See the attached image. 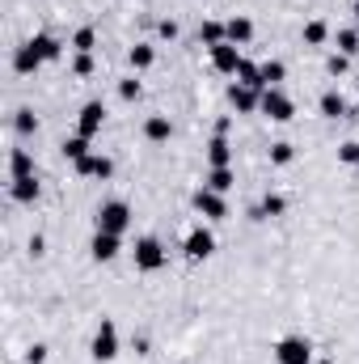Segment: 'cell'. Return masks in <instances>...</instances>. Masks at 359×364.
<instances>
[{
	"label": "cell",
	"mask_w": 359,
	"mask_h": 364,
	"mask_svg": "<svg viewBox=\"0 0 359 364\" xmlns=\"http://www.w3.org/2000/svg\"><path fill=\"white\" fill-rule=\"evenodd\" d=\"M9 174H13V178H30V174H34V157H30L26 149H13V157H9Z\"/></svg>",
	"instance_id": "cell-20"
},
{
	"label": "cell",
	"mask_w": 359,
	"mask_h": 364,
	"mask_svg": "<svg viewBox=\"0 0 359 364\" xmlns=\"http://www.w3.org/2000/svg\"><path fill=\"white\" fill-rule=\"evenodd\" d=\"M283 77H287V64H283V60H267V64H263V85H267V90H279Z\"/></svg>",
	"instance_id": "cell-26"
},
{
	"label": "cell",
	"mask_w": 359,
	"mask_h": 364,
	"mask_svg": "<svg viewBox=\"0 0 359 364\" xmlns=\"http://www.w3.org/2000/svg\"><path fill=\"white\" fill-rule=\"evenodd\" d=\"M93 43H97L93 26H81V30L72 34V51H77V55H89V51H93Z\"/></svg>",
	"instance_id": "cell-29"
},
{
	"label": "cell",
	"mask_w": 359,
	"mask_h": 364,
	"mask_svg": "<svg viewBox=\"0 0 359 364\" xmlns=\"http://www.w3.org/2000/svg\"><path fill=\"white\" fill-rule=\"evenodd\" d=\"M237 81H241V85H250V90H267V85H263V68H258V64H250V60H241Z\"/></svg>",
	"instance_id": "cell-24"
},
{
	"label": "cell",
	"mask_w": 359,
	"mask_h": 364,
	"mask_svg": "<svg viewBox=\"0 0 359 364\" xmlns=\"http://www.w3.org/2000/svg\"><path fill=\"white\" fill-rule=\"evenodd\" d=\"M263 114H267L270 123H292L296 106H292V97L283 90H263Z\"/></svg>",
	"instance_id": "cell-5"
},
{
	"label": "cell",
	"mask_w": 359,
	"mask_h": 364,
	"mask_svg": "<svg viewBox=\"0 0 359 364\" xmlns=\"http://www.w3.org/2000/svg\"><path fill=\"white\" fill-rule=\"evenodd\" d=\"M241 60H245V55L237 51V43H220V47H211V68L224 73V77H237Z\"/></svg>",
	"instance_id": "cell-8"
},
{
	"label": "cell",
	"mask_w": 359,
	"mask_h": 364,
	"mask_svg": "<svg viewBox=\"0 0 359 364\" xmlns=\"http://www.w3.org/2000/svg\"><path fill=\"white\" fill-rule=\"evenodd\" d=\"M161 38H178V26L174 21H161Z\"/></svg>",
	"instance_id": "cell-38"
},
{
	"label": "cell",
	"mask_w": 359,
	"mask_h": 364,
	"mask_svg": "<svg viewBox=\"0 0 359 364\" xmlns=\"http://www.w3.org/2000/svg\"><path fill=\"white\" fill-rule=\"evenodd\" d=\"M165 263H170V250H165L157 237H140V242H136V267H140V272H161Z\"/></svg>",
	"instance_id": "cell-4"
},
{
	"label": "cell",
	"mask_w": 359,
	"mask_h": 364,
	"mask_svg": "<svg viewBox=\"0 0 359 364\" xmlns=\"http://www.w3.org/2000/svg\"><path fill=\"white\" fill-rule=\"evenodd\" d=\"M355 21H359V0H355Z\"/></svg>",
	"instance_id": "cell-39"
},
{
	"label": "cell",
	"mask_w": 359,
	"mask_h": 364,
	"mask_svg": "<svg viewBox=\"0 0 359 364\" xmlns=\"http://www.w3.org/2000/svg\"><path fill=\"white\" fill-rule=\"evenodd\" d=\"M355 85H359V77H355Z\"/></svg>",
	"instance_id": "cell-40"
},
{
	"label": "cell",
	"mask_w": 359,
	"mask_h": 364,
	"mask_svg": "<svg viewBox=\"0 0 359 364\" xmlns=\"http://www.w3.org/2000/svg\"><path fill=\"white\" fill-rule=\"evenodd\" d=\"M300 38H304V43H309V47H321V43H326V38H330V26H326V21H309V26H304V34H300Z\"/></svg>",
	"instance_id": "cell-28"
},
{
	"label": "cell",
	"mask_w": 359,
	"mask_h": 364,
	"mask_svg": "<svg viewBox=\"0 0 359 364\" xmlns=\"http://www.w3.org/2000/svg\"><path fill=\"white\" fill-rule=\"evenodd\" d=\"M317 106H321V114H326V119H347V97H343L338 90H326Z\"/></svg>",
	"instance_id": "cell-16"
},
{
	"label": "cell",
	"mask_w": 359,
	"mask_h": 364,
	"mask_svg": "<svg viewBox=\"0 0 359 364\" xmlns=\"http://www.w3.org/2000/svg\"><path fill=\"white\" fill-rule=\"evenodd\" d=\"M338 51H343V55H355L359 51V30H338Z\"/></svg>",
	"instance_id": "cell-31"
},
{
	"label": "cell",
	"mask_w": 359,
	"mask_h": 364,
	"mask_svg": "<svg viewBox=\"0 0 359 364\" xmlns=\"http://www.w3.org/2000/svg\"><path fill=\"white\" fill-rule=\"evenodd\" d=\"M47 360V343H34V348H26V364H43Z\"/></svg>",
	"instance_id": "cell-37"
},
{
	"label": "cell",
	"mask_w": 359,
	"mask_h": 364,
	"mask_svg": "<svg viewBox=\"0 0 359 364\" xmlns=\"http://www.w3.org/2000/svg\"><path fill=\"white\" fill-rule=\"evenodd\" d=\"M292 157H296V149L292 144H270V166H292Z\"/></svg>",
	"instance_id": "cell-30"
},
{
	"label": "cell",
	"mask_w": 359,
	"mask_h": 364,
	"mask_svg": "<svg viewBox=\"0 0 359 364\" xmlns=\"http://www.w3.org/2000/svg\"><path fill=\"white\" fill-rule=\"evenodd\" d=\"M64 157H68L72 166L85 161V157H89V140H85V136H68V140H64Z\"/></svg>",
	"instance_id": "cell-25"
},
{
	"label": "cell",
	"mask_w": 359,
	"mask_h": 364,
	"mask_svg": "<svg viewBox=\"0 0 359 364\" xmlns=\"http://www.w3.org/2000/svg\"><path fill=\"white\" fill-rule=\"evenodd\" d=\"M72 73H77V77H89L93 73V55H77V60H72Z\"/></svg>",
	"instance_id": "cell-36"
},
{
	"label": "cell",
	"mask_w": 359,
	"mask_h": 364,
	"mask_svg": "<svg viewBox=\"0 0 359 364\" xmlns=\"http://www.w3.org/2000/svg\"><path fill=\"white\" fill-rule=\"evenodd\" d=\"M275 364H313V343L304 335H287L275 343Z\"/></svg>",
	"instance_id": "cell-3"
},
{
	"label": "cell",
	"mask_w": 359,
	"mask_h": 364,
	"mask_svg": "<svg viewBox=\"0 0 359 364\" xmlns=\"http://www.w3.org/2000/svg\"><path fill=\"white\" fill-rule=\"evenodd\" d=\"M283 212H287V199H283V195H263V203H258V208H254V216H258V220H267V216H283Z\"/></svg>",
	"instance_id": "cell-21"
},
{
	"label": "cell",
	"mask_w": 359,
	"mask_h": 364,
	"mask_svg": "<svg viewBox=\"0 0 359 364\" xmlns=\"http://www.w3.org/2000/svg\"><path fill=\"white\" fill-rule=\"evenodd\" d=\"M153 60H157V51H153V43H136V47H131V68H136V73H144V68H153Z\"/></svg>",
	"instance_id": "cell-23"
},
{
	"label": "cell",
	"mask_w": 359,
	"mask_h": 364,
	"mask_svg": "<svg viewBox=\"0 0 359 364\" xmlns=\"http://www.w3.org/2000/svg\"><path fill=\"white\" fill-rule=\"evenodd\" d=\"M89 356H93L97 364H110L114 356H118V331H114V322H110V318H101V326L93 331Z\"/></svg>",
	"instance_id": "cell-2"
},
{
	"label": "cell",
	"mask_w": 359,
	"mask_h": 364,
	"mask_svg": "<svg viewBox=\"0 0 359 364\" xmlns=\"http://www.w3.org/2000/svg\"><path fill=\"white\" fill-rule=\"evenodd\" d=\"M97 229H101V233H118V237H123V233L131 229V208H127L123 199H106V203L97 208Z\"/></svg>",
	"instance_id": "cell-1"
},
{
	"label": "cell",
	"mask_w": 359,
	"mask_h": 364,
	"mask_svg": "<svg viewBox=\"0 0 359 364\" xmlns=\"http://www.w3.org/2000/svg\"><path fill=\"white\" fill-rule=\"evenodd\" d=\"M347 68H351V55H343V51H334V55L326 60V73H330V77H343Z\"/></svg>",
	"instance_id": "cell-32"
},
{
	"label": "cell",
	"mask_w": 359,
	"mask_h": 364,
	"mask_svg": "<svg viewBox=\"0 0 359 364\" xmlns=\"http://www.w3.org/2000/svg\"><path fill=\"white\" fill-rule=\"evenodd\" d=\"M250 38H254V21H250V17H233V21H228V43L241 47V43H250Z\"/></svg>",
	"instance_id": "cell-22"
},
{
	"label": "cell",
	"mask_w": 359,
	"mask_h": 364,
	"mask_svg": "<svg viewBox=\"0 0 359 364\" xmlns=\"http://www.w3.org/2000/svg\"><path fill=\"white\" fill-rule=\"evenodd\" d=\"M118 97H123V102H136V97H140V81H136V77H127V81L118 85Z\"/></svg>",
	"instance_id": "cell-35"
},
{
	"label": "cell",
	"mask_w": 359,
	"mask_h": 364,
	"mask_svg": "<svg viewBox=\"0 0 359 364\" xmlns=\"http://www.w3.org/2000/svg\"><path fill=\"white\" fill-rule=\"evenodd\" d=\"M77 174H81V178H110V174H114V161H110V157H97V153H89L85 161H77Z\"/></svg>",
	"instance_id": "cell-13"
},
{
	"label": "cell",
	"mask_w": 359,
	"mask_h": 364,
	"mask_svg": "<svg viewBox=\"0 0 359 364\" xmlns=\"http://www.w3.org/2000/svg\"><path fill=\"white\" fill-rule=\"evenodd\" d=\"M207 161H211V170L233 166V144H228L224 136H211V140H207Z\"/></svg>",
	"instance_id": "cell-14"
},
{
	"label": "cell",
	"mask_w": 359,
	"mask_h": 364,
	"mask_svg": "<svg viewBox=\"0 0 359 364\" xmlns=\"http://www.w3.org/2000/svg\"><path fill=\"white\" fill-rule=\"evenodd\" d=\"M13 68H17L21 77H30V73H38V68H43V55L34 51V43H21V47L13 51Z\"/></svg>",
	"instance_id": "cell-12"
},
{
	"label": "cell",
	"mask_w": 359,
	"mask_h": 364,
	"mask_svg": "<svg viewBox=\"0 0 359 364\" xmlns=\"http://www.w3.org/2000/svg\"><path fill=\"white\" fill-rule=\"evenodd\" d=\"M211 255H216L211 229H190V233H186V259H190V263H203V259H211Z\"/></svg>",
	"instance_id": "cell-7"
},
{
	"label": "cell",
	"mask_w": 359,
	"mask_h": 364,
	"mask_svg": "<svg viewBox=\"0 0 359 364\" xmlns=\"http://www.w3.org/2000/svg\"><path fill=\"white\" fill-rule=\"evenodd\" d=\"M89 250H93V259H97V263L118 259V250H123V246H118V233H101V229H97V233H93V242H89Z\"/></svg>",
	"instance_id": "cell-11"
},
{
	"label": "cell",
	"mask_w": 359,
	"mask_h": 364,
	"mask_svg": "<svg viewBox=\"0 0 359 364\" xmlns=\"http://www.w3.org/2000/svg\"><path fill=\"white\" fill-rule=\"evenodd\" d=\"M228 102H233V110L237 114H250V110H258L263 106V90H250V85H228Z\"/></svg>",
	"instance_id": "cell-10"
},
{
	"label": "cell",
	"mask_w": 359,
	"mask_h": 364,
	"mask_svg": "<svg viewBox=\"0 0 359 364\" xmlns=\"http://www.w3.org/2000/svg\"><path fill=\"white\" fill-rule=\"evenodd\" d=\"M101 123H106V106H101V102H85V106H81V114H77V136H85V140H89V136L101 132Z\"/></svg>",
	"instance_id": "cell-9"
},
{
	"label": "cell",
	"mask_w": 359,
	"mask_h": 364,
	"mask_svg": "<svg viewBox=\"0 0 359 364\" xmlns=\"http://www.w3.org/2000/svg\"><path fill=\"white\" fill-rule=\"evenodd\" d=\"M9 195H13L17 203H34V199H38V178H34V174H30V178H13Z\"/></svg>",
	"instance_id": "cell-19"
},
{
	"label": "cell",
	"mask_w": 359,
	"mask_h": 364,
	"mask_svg": "<svg viewBox=\"0 0 359 364\" xmlns=\"http://www.w3.org/2000/svg\"><path fill=\"white\" fill-rule=\"evenodd\" d=\"M338 161H343V166H359V140L338 144Z\"/></svg>",
	"instance_id": "cell-34"
},
{
	"label": "cell",
	"mask_w": 359,
	"mask_h": 364,
	"mask_svg": "<svg viewBox=\"0 0 359 364\" xmlns=\"http://www.w3.org/2000/svg\"><path fill=\"white\" fill-rule=\"evenodd\" d=\"M190 203H194V212H199V216H207V220H224V216H228V203H224V195H220V191L199 186Z\"/></svg>",
	"instance_id": "cell-6"
},
{
	"label": "cell",
	"mask_w": 359,
	"mask_h": 364,
	"mask_svg": "<svg viewBox=\"0 0 359 364\" xmlns=\"http://www.w3.org/2000/svg\"><path fill=\"white\" fill-rule=\"evenodd\" d=\"M203 186H207V191H220V195H224V191H233V166H224V170H211V174L203 178Z\"/></svg>",
	"instance_id": "cell-27"
},
{
	"label": "cell",
	"mask_w": 359,
	"mask_h": 364,
	"mask_svg": "<svg viewBox=\"0 0 359 364\" xmlns=\"http://www.w3.org/2000/svg\"><path fill=\"white\" fill-rule=\"evenodd\" d=\"M30 43H34V51L43 55V64H51V60H60V55H64V43H60V38H51V34H34Z\"/></svg>",
	"instance_id": "cell-17"
},
{
	"label": "cell",
	"mask_w": 359,
	"mask_h": 364,
	"mask_svg": "<svg viewBox=\"0 0 359 364\" xmlns=\"http://www.w3.org/2000/svg\"><path fill=\"white\" fill-rule=\"evenodd\" d=\"M13 127H17L21 136H30V132H38V119H34V110H17V119H13Z\"/></svg>",
	"instance_id": "cell-33"
},
{
	"label": "cell",
	"mask_w": 359,
	"mask_h": 364,
	"mask_svg": "<svg viewBox=\"0 0 359 364\" xmlns=\"http://www.w3.org/2000/svg\"><path fill=\"white\" fill-rule=\"evenodd\" d=\"M199 43H207V51L220 47V43H228V26H220V21H203V26H199Z\"/></svg>",
	"instance_id": "cell-18"
},
{
	"label": "cell",
	"mask_w": 359,
	"mask_h": 364,
	"mask_svg": "<svg viewBox=\"0 0 359 364\" xmlns=\"http://www.w3.org/2000/svg\"><path fill=\"white\" fill-rule=\"evenodd\" d=\"M144 136H148L153 144H165V140L174 136V123H170V114H148V123H144Z\"/></svg>",
	"instance_id": "cell-15"
}]
</instances>
